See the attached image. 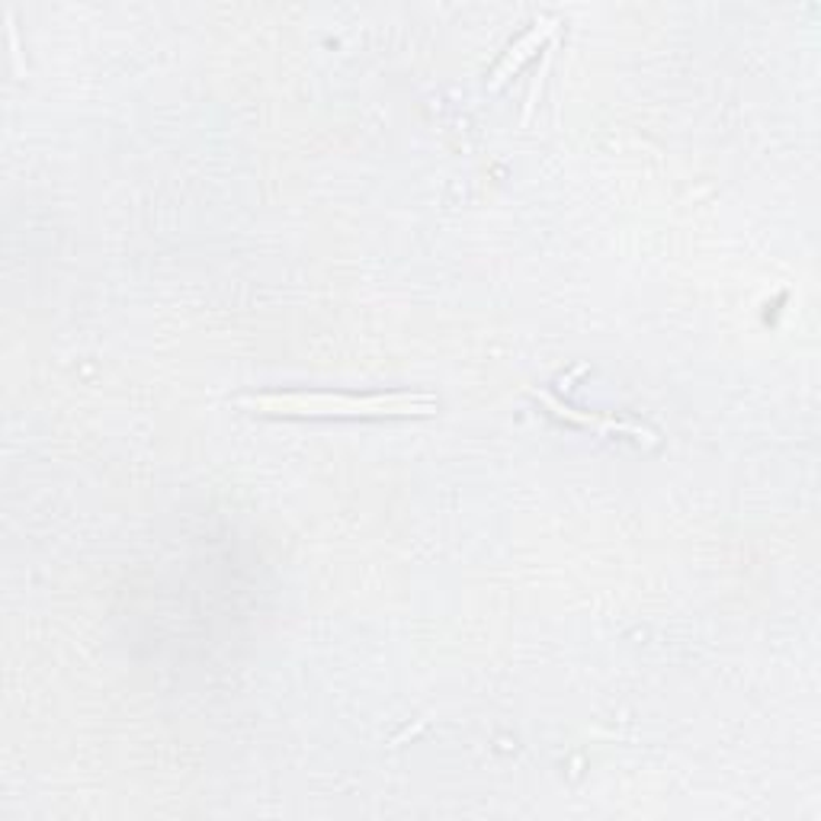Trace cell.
<instances>
[{"label": "cell", "mask_w": 821, "mask_h": 821, "mask_svg": "<svg viewBox=\"0 0 821 821\" xmlns=\"http://www.w3.org/2000/svg\"><path fill=\"white\" fill-rule=\"evenodd\" d=\"M257 414L277 418H430L437 398L389 392V396H331V392H286L241 401Z\"/></svg>", "instance_id": "6da1fadb"}, {"label": "cell", "mask_w": 821, "mask_h": 821, "mask_svg": "<svg viewBox=\"0 0 821 821\" xmlns=\"http://www.w3.org/2000/svg\"><path fill=\"white\" fill-rule=\"evenodd\" d=\"M530 396H537L539 401H545L549 408H552V414L555 418H562V421H571V424H581V427H594L597 433H607V430H623V433H645V430H639V427L632 424H623V421H610V418H594V414H578V411H571L565 408L562 401H555L552 396H545V392H537V389H527Z\"/></svg>", "instance_id": "3957f363"}, {"label": "cell", "mask_w": 821, "mask_h": 821, "mask_svg": "<svg viewBox=\"0 0 821 821\" xmlns=\"http://www.w3.org/2000/svg\"><path fill=\"white\" fill-rule=\"evenodd\" d=\"M552 32H555V20H539L537 27L530 29V32H527V36H523V39H520V42H517V46L510 49L508 56L501 58V64L494 68V74H491V84H488V87H491V90H498V87L508 81L510 74H517V71H520V64H523L527 58L537 56L539 46H542V42H545V39L552 36Z\"/></svg>", "instance_id": "7a4b0ae2"}]
</instances>
